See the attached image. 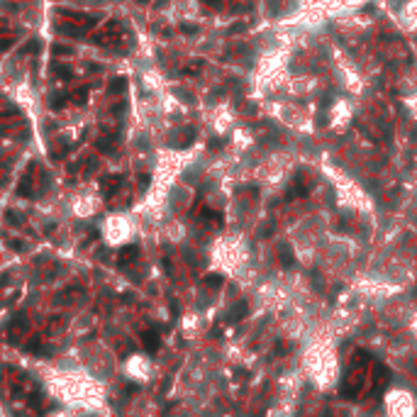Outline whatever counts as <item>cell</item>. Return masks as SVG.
<instances>
[{"label":"cell","mask_w":417,"mask_h":417,"mask_svg":"<svg viewBox=\"0 0 417 417\" xmlns=\"http://www.w3.org/2000/svg\"><path fill=\"white\" fill-rule=\"evenodd\" d=\"M137 254H139L137 244H132V247H125V249L120 252V264H122V266H125V264H129L132 259H137Z\"/></svg>","instance_id":"4"},{"label":"cell","mask_w":417,"mask_h":417,"mask_svg":"<svg viewBox=\"0 0 417 417\" xmlns=\"http://www.w3.org/2000/svg\"><path fill=\"white\" fill-rule=\"evenodd\" d=\"M35 52H39V42H37V39H30V42L20 49V56H27V54H35Z\"/></svg>","instance_id":"7"},{"label":"cell","mask_w":417,"mask_h":417,"mask_svg":"<svg viewBox=\"0 0 417 417\" xmlns=\"http://www.w3.org/2000/svg\"><path fill=\"white\" fill-rule=\"evenodd\" d=\"M88 91H91V86H83L81 91H76V93H73V103H81V105H83V103H86V95H88Z\"/></svg>","instance_id":"10"},{"label":"cell","mask_w":417,"mask_h":417,"mask_svg":"<svg viewBox=\"0 0 417 417\" xmlns=\"http://www.w3.org/2000/svg\"><path fill=\"white\" fill-rule=\"evenodd\" d=\"M144 346H146V351L149 354H154V351H159V346H161V339H159V334L156 332H144Z\"/></svg>","instance_id":"3"},{"label":"cell","mask_w":417,"mask_h":417,"mask_svg":"<svg viewBox=\"0 0 417 417\" xmlns=\"http://www.w3.org/2000/svg\"><path fill=\"white\" fill-rule=\"evenodd\" d=\"M207 283H210V286H215V288H218V286L222 283V276H207Z\"/></svg>","instance_id":"15"},{"label":"cell","mask_w":417,"mask_h":417,"mask_svg":"<svg viewBox=\"0 0 417 417\" xmlns=\"http://www.w3.org/2000/svg\"><path fill=\"white\" fill-rule=\"evenodd\" d=\"M125 183V178H122V173H112V176H108V178H103V193H105V198H110L120 185Z\"/></svg>","instance_id":"2"},{"label":"cell","mask_w":417,"mask_h":417,"mask_svg":"<svg viewBox=\"0 0 417 417\" xmlns=\"http://www.w3.org/2000/svg\"><path fill=\"white\" fill-rule=\"evenodd\" d=\"M54 71H56V76H61V81H69V78L73 76V69H69V66H64V64H56Z\"/></svg>","instance_id":"8"},{"label":"cell","mask_w":417,"mask_h":417,"mask_svg":"<svg viewBox=\"0 0 417 417\" xmlns=\"http://www.w3.org/2000/svg\"><path fill=\"white\" fill-rule=\"evenodd\" d=\"M37 168V163H30V168H27V173L22 176V181H20V185H18V195H22V198H32V171Z\"/></svg>","instance_id":"1"},{"label":"cell","mask_w":417,"mask_h":417,"mask_svg":"<svg viewBox=\"0 0 417 417\" xmlns=\"http://www.w3.org/2000/svg\"><path fill=\"white\" fill-rule=\"evenodd\" d=\"M8 222H10V225H20V222H22V218H20L18 213H8Z\"/></svg>","instance_id":"14"},{"label":"cell","mask_w":417,"mask_h":417,"mask_svg":"<svg viewBox=\"0 0 417 417\" xmlns=\"http://www.w3.org/2000/svg\"><path fill=\"white\" fill-rule=\"evenodd\" d=\"M52 52H54L56 56H69V54H73V49H71V47H66V44H54V47H52Z\"/></svg>","instance_id":"9"},{"label":"cell","mask_w":417,"mask_h":417,"mask_svg":"<svg viewBox=\"0 0 417 417\" xmlns=\"http://www.w3.org/2000/svg\"><path fill=\"white\" fill-rule=\"evenodd\" d=\"M117 137H98V142H95V146L100 149V151H112V142H115Z\"/></svg>","instance_id":"6"},{"label":"cell","mask_w":417,"mask_h":417,"mask_svg":"<svg viewBox=\"0 0 417 417\" xmlns=\"http://www.w3.org/2000/svg\"><path fill=\"white\" fill-rule=\"evenodd\" d=\"M95 168H98V159H95V156H91V159H88V166H86V176H91Z\"/></svg>","instance_id":"12"},{"label":"cell","mask_w":417,"mask_h":417,"mask_svg":"<svg viewBox=\"0 0 417 417\" xmlns=\"http://www.w3.org/2000/svg\"><path fill=\"white\" fill-rule=\"evenodd\" d=\"M13 44H15V39H13V37H5L3 42H0V52H8Z\"/></svg>","instance_id":"13"},{"label":"cell","mask_w":417,"mask_h":417,"mask_svg":"<svg viewBox=\"0 0 417 417\" xmlns=\"http://www.w3.org/2000/svg\"><path fill=\"white\" fill-rule=\"evenodd\" d=\"M281 261H283V266H293V254H290L288 247L281 249Z\"/></svg>","instance_id":"11"},{"label":"cell","mask_w":417,"mask_h":417,"mask_svg":"<svg viewBox=\"0 0 417 417\" xmlns=\"http://www.w3.org/2000/svg\"><path fill=\"white\" fill-rule=\"evenodd\" d=\"M122 93V91H127V78L125 76H117L115 81H110V93Z\"/></svg>","instance_id":"5"},{"label":"cell","mask_w":417,"mask_h":417,"mask_svg":"<svg viewBox=\"0 0 417 417\" xmlns=\"http://www.w3.org/2000/svg\"><path fill=\"white\" fill-rule=\"evenodd\" d=\"M210 146H213V149H215V146H222V139H213V142H210Z\"/></svg>","instance_id":"18"},{"label":"cell","mask_w":417,"mask_h":417,"mask_svg":"<svg viewBox=\"0 0 417 417\" xmlns=\"http://www.w3.org/2000/svg\"><path fill=\"white\" fill-rule=\"evenodd\" d=\"M181 32H185V35H195V32H198V27H193V25H181Z\"/></svg>","instance_id":"16"},{"label":"cell","mask_w":417,"mask_h":417,"mask_svg":"<svg viewBox=\"0 0 417 417\" xmlns=\"http://www.w3.org/2000/svg\"><path fill=\"white\" fill-rule=\"evenodd\" d=\"M149 181H151V178H149V173H142V176H139V183H142V188H146V185H149Z\"/></svg>","instance_id":"17"}]
</instances>
